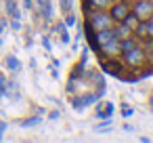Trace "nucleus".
<instances>
[{
  "mask_svg": "<svg viewBox=\"0 0 153 143\" xmlns=\"http://www.w3.org/2000/svg\"><path fill=\"white\" fill-rule=\"evenodd\" d=\"M111 15H105V13H92L90 15V28H94L97 32L99 30H103V28H111Z\"/></svg>",
  "mask_w": 153,
  "mask_h": 143,
  "instance_id": "1",
  "label": "nucleus"
},
{
  "mask_svg": "<svg viewBox=\"0 0 153 143\" xmlns=\"http://www.w3.org/2000/svg\"><path fill=\"white\" fill-rule=\"evenodd\" d=\"M134 15L143 21V19H149L153 15V2L151 0H138L136 7H134Z\"/></svg>",
  "mask_w": 153,
  "mask_h": 143,
  "instance_id": "2",
  "label": "nucleus"
},
{
  "mask_svg": "<svg viewBox=\"0 0 153 143\" xmlns=\"http://www.w3.org/2000/svg\"><path fill=\"white\" fill-rule=\"evenodd\" d=\"M97 99H99V97H97V93H88V95H82V97H74V99H71V105H74L76 109H82V107L92 105Z\"/></svg>",
  "mask_w": 153,
  "mask_h": 143,
  "instance_id": "3",
  "label": "nucleus"
},
{
  "mask_svg": "<svg viewBox=\"0 0 153 143\" xmlns=\"http://www.w3.org/2000/svg\"><path fill=\"white\" fill-rule=\"evenodd\" d=\"M128 13H130V9H128L126 2H115V4L111 7V11H109V15H111L113 21H122Z\"/></svg>",
  "mask_w": 153,
  "mask_h": 143,
  "instance_id": "4",
  "label": "nucleus"
},
{
  "mask_svg": "<svg viewBox=\"0 0 153 143\" xmlns=\"http://www.w3.org/2000/svg\"><path fill=\"white\" fill-rule=\"evenodd\" d=\"M101 49H103V53H105L107 57H113V55L122 53V44H120V40H117V38H113V40H109V42L101 44Z\"/></svg>",
  "mask_w": 153,
  "mask_h": 143,
  "instance_id": "5",
  "label": "nucleus"
},
{
  "mask_svg": "<svg viewBox=\"0 0 153 143\" xmlns=\"http://www.w3.org/2000/svg\"><path fill=\"white\" fill-rule=\"evenodd\" d=\"M126 55V61L130 63V65H138L143 59H145V55H143V49H138V46H134L132 51H128V53H124Z\"/></svg>",
  "mask_w": 153,
  "mask_h": 143,
  "instance_id": "6",
  "label": "nucleus"
},
{
  "mask_svg": "<svg viewBox=\"0 0 153 143\" xmlns=\"http://www.w3.org/2000/svg\"><path fill=\"white\" fill-rule=\"evenodd\" d=\"M97 38H99V44H105V42L115 38V32H113V28H103L97 32Z\"/></svg>",
  "mask_w": 153,
  "mask_h": 143,
  "instance_id": "7",
  "label": "nucleus"
},
{
  "mask_svg": "<svg viewBox=\"0 0 153 143\" xmlns=\"http://www.w3.org/2000/svg\"><path fill=\"white\" fill-rule=\"evenodd\" d=\"M4 7H7V15L13 19H19V7L15 0H4Z\"/></svg>",
  "mask_w": 153,
  "mask_h": 143,
  "instance_id": "8",
  "label": "nucleus"
},
{
  "mask_svg": "<svg viewBox=\"0 0 153 143\" xmlns=\"http://www.w3.org/2000/svg\"><path fill=\"white\" fill-rule=\"evenodd\" d=\"M113 32H115V38H117V40H122V38L130 36V32H132V30H130L128 25H124V23L120 21V25H117V28H113Z\"/></svg>",
  "mask_w": 153,
  "mask_h": 143,
  "instance_id": "9",
  "label": "nucleus"
},
{
  "mask_svg": "<svg viewBox=\"0 0 153 143\" xmlns=\"http://www.w3.org/2000/svg\"><path fill=\"white\" fill-rule=\"evenodd\" d=\"M4 65H7V70H9V72H19V65H21V63H19V59H17V57L9 55V57L4 59Z\"/></svg>",
  "mask_w": 153,
  "mask_h": 143,
  "instance_id": "10",
  "label": "nucleus"
},
{
  "mask_svg": "<svg viewBox=\"0 0 153 143\" xmlns=\"http://www.w3.org/2000/svg\"><path fill=\"white\" fill-rule=\"evenodd\" d=\"M138 21H140V19H138V17H136L134 13H128V15H126V17L122 19V23H124V25H128L130 30H134V28L138 25Z\"/></svg>",
  "mask_w": 153,
  "mask_h": 143,
  "instance_id": "11",
  "label": "nucleus"
},
{
  "mask_svg": "<svg viewBox=\"0 0 153 143\" xmlns=\"http://www.w3.org/2000/svg\"><path fill=\"white\" fill-rule=\"evenodd\" d=\"M120 44H122V53H128V51H132L134 46H138V44H136V40H134V38H128V36H126V38H122V40H120Z\"/></svg>",
  "mask_w": 153,
  "mask_h": 143,
  "instance_id": "12",
  "label": "nucleus"
},
{
  "mask_svg": "<svg viewBox=\"0 0 153 143\" xmlns=\"http://www.w3.org/2000/svg\"><path fill=\"white\" fill-rule=\"evenodd\" d=\"M65 30H67V25H65V23H57V25H55V34H59V36H61V42H65V44H67V42H69V36H67V32H65Z\"/></svg>",
  "mask_w": 153,
  "mask_h": 143,
  "instance_id": "13",
  "label": "nucleus"
},
{
  "mask_svg": "<svg viewBox=\"0 0 153 143\" xmlns=\"http://www.w3.org/2000/svg\"><path fill=\"white\" fill-rule=\"evenodd\" d=\"M103 70H105L107 74L120 76V63H115V61H109V63H105V65H103Z\"/></svg>",
  "mask_w": 153,
  "mask_h": 143,
  "instance_id": "14",
  "label": "nucleus"
},
{
  "mask_svg": "<svg viewBox=\"0 0 153 143\" xmlns=\"http://www.w3.org/2000/svg\"><path fill=\"white\" fill-rule=\"evenodd\" d=\"M134 32L138 34V38H149V32H147V21H138V25L134 28Z\"/></svg>",
  "mask_w": 153,
  "mask_h": 143,
  "instance_id": "15",
  "label": "nucleus"
},
{
  "mask_svg": "<svg viewBox=\"0 0 153 143\" xmlns=\"http://www.w3.org/2000/svg\"><path fill=\"white\" fill-rule=\"evenodd\" d=\"M86 38H88V42H90V46L97 51V49H101V44H99V38H97V32H88V28H86Z\"/></svg>",
  "mask_w": 153,
  "mask_h": 143,
  "instance_id": "16",
  "label": "nucleus"
},
{
  "mask_svg": "<svg viewBox=\"0 0 153 143\" xmlns=\"http://www.w3.org/2000/svg\"><path fill=\"white\" fill-rule=\"evenodd\" d=\"M111 114H113V105L107 103L105 107H103V105L99 107V114H97V116H99V118H111Z\"/></svg>",
  "mask_w": 153,
  "mask_h": 143,
  "instance_id": "17",
  "label": "nucleus"
},
{
  "mask_svg": "<svg viewBox=\"0 0 153 143\" xmlns=\"http://www.w3.org/2000/svg\"><path fill=\"white\" fill-rule=\"evenodd\" d=\"M88 2H90L92 7H97V9H105V7H109L111 0H88Z\"/></svg>",
  "mask_w": 153,
  "mask_h": 143,
  "instance_id": "18",
  "label": "nucleus"
},
{
  "mask_svg": "<svg viewBox=\"0 0 153 143\" xmlns=\"http://www.w3.org/2000/svg\"><path fill=\"white\" fill-rule=\"evenodd\" d=\"M65 25H67V28H74V25H76V15H74L71 11L65 13Z\"/></svg>",
  "mask_w": 153,
  "mask_h": 143,
  "instance_id": "19",
  "label": "nucleus"
},
{
  "mask_svg": "<svg viewBox=\"0 0 153 143\" xmlns=\"http://www.w3.org/2000/svg\"><path fill=\"white\" fill-rule=\"evenodd\" d=\"M59 7H61L63 15H65V13H69V11H71V0H59Z\"/></svg>",
  "mask_w": 153,
  "mask_h": 143,
  "instance_id": "20",
  "label": "nucleus"
},
{
  "mask_svg": "<svg viewBox=\"0 0 153 143\" xmlns=\"http://www.w3.org/2000/svg\"><path fill=\"white\" fill-rule=\"evenodd\" d=\"M19 124L21 126H34V124H40V118L36 116V118H30V120H21Z\"/></svg>",
  "mask_w": 153,
  "mask_h": 143,
  "instance_id": "21",
  "label": "nucleus"
},
{
  "mask_svg": "<svg viewBox=\"0 0 153 143\" xmlns=\"http://www.w3.org/2000/svg\"><path fill=\"white\" fill-rule=\"evenodd\" d=\"M147 32H149V38H153V15L147 19Z\"/></svg>",
  "mask_w": 153,
  "mask_h": 143,
  "instance_id": "22",
  "label": "nucleus"
},
{
  "mask_svg": "<svg viewBox=\"0 0 153 143\" xmlns=\"http://www.w3.org/2000/svg\"><path fill=\"white\" fill-rule=\"evenodd\" d=\"M4 93H7V80H4V76H0V97Z\"/></svg>",
  "mask_w": 153,
  "mask_h": 143,
  "instance_id": "23",
  "label": "nucleus"
},
{
  "mask_svg": "<svg viewBox=\"0 0 153 143\" xmlns=\"http://www.w3.org/2000/svg\"><path fill=\"white\" fill-rule=\"evenodd\" d=\"M7 25H9V21H7L4 17H0V34H2V32L7 30Z\"/></svg>",
  "mask_w": 153,
  "mask_h": 143,
  "instance_id": "24",
  "label": "nucleus"
},
{
  "mask_svg": "<svg viewBox=\"0 0 153 143\" xmlns=\"http://www.w3.org/2000/svg\"><path fill=\"white\" fill-rule=\"evenodd\" d=\"M11 28H13L15 32H19V30H21V23H19V19H13V23H11Z\"/></svg>",
  "mask_w": 153,
  "mask_h": 143,
  "instance_id": "25",
  "label": "nucleus"
},
{
  "mask_svg": "<svg viewBox=\"0 0 153 143\" xmlns=\"http://www.w3.org/2000/svg\"><path fill=\"white\" fill-rule=\"evenodd\" d=\"M111 128V122H105V124H99L97 126V130H109Z\"/></svg>",
  "mask_w": 153,
  "mask_h": 143,
  "instance_id": "26",
  "label": "nucleus"
},
{
  "mask_svg": "<svg viewBox=\"0 0 153 143\" xmlns=\"http://www.w3.org/2000/svg\"><path fill=\"white\" fill-rule=\"evenodd\" d=\"M122 112H124L126 116H130V114H132V107H128V105H124V107H122Z\"/></svg>",
  "mask_w": 153,
  "mask_h": 143,
  "instance_id": "27",
  "label": "nucleus"
},
{
  "mask_svg": "<svg viewBox=\"0 0 153 143\" xmlns=\"http://www.w3.org/2000/svg\"><path fill=\"white\" fill-rule=\"evenodd\" d=\"M48 118H51V120H57V118H59V112H51Z\"/></svg>",
  "mask_w": 153,
  "mask_h": 143,
  "instance_id": "28",
  "label": "nucleus"
},
{
  "mask_svg": "<svg viewBox=\"0 0 153 143\" xmlns=\"http://www.w3.org/2000/svg\"><path fill=\"white\" fill-rule=\"evenodd\" d=\"M23 4H25V9H32V7H34L32 0H23Z\"/></svg>",
  "mask_w": 153,
  "mask_h": 143,
  "instance_id": "29",
  "label": "nucleus"
},
{
  "mask_svg": "<svg viewBox=\"0 0 153 143\" xmlns=\"http://www.w3.org/2000/svg\"><path fill=\"white\" fill-rule=\"evenodd\" d=\"M4 130H7V122H0V135H2Z\"/></svg>",
  "mask_w": 153,
  "mask_h": 143,
  "instance_id": "30",
  "label": "nucleus"
}]
</instances>
